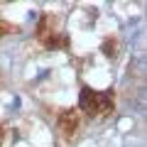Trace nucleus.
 Listing matches in <instances>:
<instances>
[{"label":"nucleus","mask_w":147,"mask_h":147,"mask_svg":"<svg viewBox=\"0 0 147 147\" xmlns=\"http://www.w3.org/2000/svg\"><path fill=\"white\" fill-rule=\"evenodd\" d=\"M79 105L84 113H88V115H110L113 110H115V96L110 93V91H105V93H100V91H93L86 86L84 91H81V98H79Z\"/></svg>","instance_id":"nucleus-1"},{"label":"nucleus","mask_w":147,"mask_h":147,"mask_svg":"<svg viewBox=\"0 0 147 147\" xmlns=\"http://www.w3.org/2000/svg\"><path fill=\"white\" fill-rule=\"evenodd\" d=\"M10 32H15V25H10L7 20H3V17H0V37L10 34Z\"/></svg>","instance_id":"nucleus-3"},{"label":"nucleus","mask_w":147,"mask_h":147,"mask_svg":"<svg viewBox=\"0 0 147 147\" xmlns=\"http://www.w3.org/2000/svg\"><path fill=\"white\" fill-rule=\"evenodd\" d=\"M59 130L64 132V137H71L74 132L79 130V113L74 110H64L59 115Z\"/></svg>","instance_id":"nucleus-2"}]
</instances>
